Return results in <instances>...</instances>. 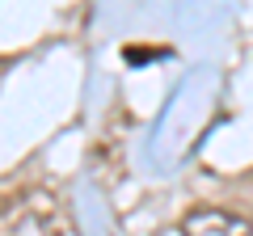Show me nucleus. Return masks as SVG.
I'll use <instances>...</instances> for the list:
<instances>
[{
	"mask_svg": "<svg viewBox=\"0 0 253 236\" xmlns=\"http://www.w3.org/2000/svg\"><path fill=\"white\" fill-rule=\"evenodd\" d=\"M181 236H253V224L224 207H194L181 219Z\"/></svg>",
	"mask_w": 253,
	"mask_h": 236,
	"instance_id": "nucleus-1",
	"label": "nucleus"
}]
</instances>
